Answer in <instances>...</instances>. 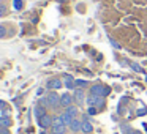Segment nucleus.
<instances>
[{"label": "nucleus", "mask_w": 147, "mask_h": 134, "mask_svg": "<svg viewBox=\"0 0 147 134\" xmlns=\"http://www.w3.org/2000/svg\"><path fill=\"white\" fill-rule=\"evenodd\" d=\"M78 115V109L74 106H70V107L65 109L63 115H62V120H63L65 125H71V121L74 120V117Z\"/></svg>", "instance_id": "1"}, {"label": "nucleus", "mask_w": 147, "mask_h": 134, "mask_svg": "<svg viewBox=\"0 0 147 134\" xmlns=\"http://www.w3.org/2000/svg\"><path fill=\"white\" fill-rule=\"evenodd\" d=\"M65 126H67V125L63 123L62 117H55L54 123H52V134H63L65 133Z\"/></svg>", "instance_id": "2"}, {"label": "nucleus", "mask_w": 147, "mask_h": 134, "mask_svg": "<svg viewBox=\"0 0 147 134\" xmlns=\"http://www.w3.org/2000/svg\"><path fill=\"white\" fill-rule=\"evenodd\" d=\"M87 104H89L90 107H95V106L101 107V106L105 104V96H98V95H92V93H90V96L87 98Z\"/></svg>", "instance_id": "3"}, {"label": "nucleus", "mask_w": 147, "mask_h": 134, "mask_svg": "<svg viewBox=\"0 0 147 134\" xmlns=\"http://www.w3.org/2000/svg\"><path fill=\"white\" fill-rule=\"evenodd\" d=\"M109 92H111V88H109V87H105V85H93V87H90V93H92V95L106 96V95H109Z\"/></svg>", "instance_id": "4"}, {"label": "nucleus", "mask_w": 147, "mask_h": 134, "mask_svg": "<svg viewBox=\"0 0 147 134\" xmlns=\"http://www.w3.org/2000/svg\"><path fill=\"white\" fill-rule=\"evenodd\" d=\"M48 106H51V107H55V106H60V98L57 96V93H49L48 95Z\"/></svg>", "instance_id": "5"}, {"label": "nucleus", "mask_w": 147, "mask_h": 134, "mask_svg": "<svg viewBox=\"0 0 147 134\" xmlns=\"http://www.w3.org/2000/svg\"><path fill=\"white\" fill-rule=\"evenodd\" d=\"M71 103H73V98H71L70 95H68V93H65V95H62L60 96V106L62 107H70L71 106Z\"/></svg>", "instance_id": "6"}, {"label": "nucleus", "mask_w": 147, "mask_h": 134, "mask_svg": "<svg viewBox=\"0 0 147 134\" xmlns=\"http://www.w3.org/2000/svg\"><path fill=\"white\" fill-rule=\"evenodd\" d=\"M52 123H54V118L49 117V115H45L43 118H40V126L41 128H49Z\"/></svg>", "instance_id": "7"}, {"label": "nucleus", "mask_w": 147, "mask_h": 134, "mask_svg": "<svg viewBox=\"0 0 147 134\" xmlns=\"http://www.w3.org/2000/svg\"><path fill=\"white\" fill-rule=\"evenodd\" d=\"M74 99H76L78 104H82L84 103V92L82 90H76L74 92Z\"/></svg>", "instance_id": "8"}, {"label": "nucleus", "mask_w": 147, "mask_h": 134, "mask_svg": "<svg viewBox=\"0 0 147 134\" xmlns=\"http://www.w3.org/2000/svg\"><path fill=\"white\" fill-rule=\"evenodd\" d=\"M48 87H49V88H55V90H57V88H60V87H62V82L59 79H52V80H49V82H48Z\"/></svg>", "instance_id": "9"}, {"label": "nucleus", "mask_w": 147, "mask_h": 134, "mask_svg": "<svg viewBox=\"0 0 147 134\" xmlns=\"http://www.w3.org/2000/svg\"><path fill=\"white\" fill-rule=\"evenodd\" d=\"M70 128H71V129H73V131H79V129H81V128H82V123H81V121H79V120H76V118H74V120H73V121H71V125H70Z\"/></svg>", "instance_id": "10"}, {"label": "nucleus", "mask_w": 147, "mask_h": 134, "mask_svg": "<svg viewBox=\"0 0 147 134\" xmlns=\"http://www.w3.org/2000/svg\"><path fill=\"white\" fill-rule=\"evenodd\" d=\"M65 85H67V88H74V80H73V77L71 76H65Z\"/></svg>", "instance_id": "11"}, {"label": "nucleus", "mask_w": 147, "mask_h": 134, "mask_svg": "<svg viewBox=\"0 0 147 134\" xmlns=\"http://www.w3.org/2000/svg\"><path fill=\"white\" fill-rule=\"evenodd\" d=\"M81 129H82L84 131V133H92V129H93V126H92V125H90L89 123V121H82V128H81Z\"/></svg>", "instance_id": "12"}, {"label": "nucleus", "mask_w": 147, "mask_h": 134, "mask_svg": "<svg viewBox=\"0 0 147 134\" xmlns=\"http://www.w3.org/2000/svg\"><path fill=\"white\" fill-rule=\"evenodd\" d=\"M35 115L38 117V120H40V118H43V117L46 115L45 109H43V107H40V106H38V107H35Z\"/></svg>", "instance_id": "13"}, {"label": "nucleus", "mask_w": 147, "mask_h": 134, "mask_svg": "<svg viewBox=\"0 0 147 134\" xmlns=\"http://www.w3.org/2000/svg\"><path fill=\"white\" fill-rule=\"evenodd\" d=\"M10 125H11L10 118H0V126L2 128H8Z\"/></svg>", "instance_id": "14"}, {"label": "nucleus", "mask_w": 147, "mask_h": 134, "mask_svg": "<svg viewBox=\"0 0 147 134\" xmlns=\"http://www.w3.org/2000/svg\"><path fill=\"white\" fill-rule=\"evenodd\" d=\"M14 10H22V0H13Z\"/></svg>", "instance_id": "15"}, {"label": "nucleus", "mask_w": 147, "mask_h": 134, "mask_svg": "<svg viewBox=\"0 0 147 134\" xmlns=\"http://www.w3.org/2000/svg\"><path fill=\"white\" fill-rule=\"evenodd\" d=\"M7 13V8H5V3L3 2H0V16H3Z\"/></svg>", "instance_id": "16"}, {"label": "nucleus", "mask_w": 147, "mask_h": 134, "mask_svg": "<svg viewBox=\"0 0 147 134\" xmlns=\"http://www.w3.org/2000/svg\"><path fill=\"white\" fill-rule=\"evenodd\" d=\"M74 84H76V85H79V87H86L87 85V80H76Z\"/></svg>", "instance_id": "17"}, {"label": "nucleus", "mask_w": 147, "mask_h": 134, "mask_svg": "<svg viewBox=\"0 0 147 134\" xmlns=\"http://www.w3.org/2000/svg\"><path fill=\"white\" fill-rule=\"evenodd\" d=\"M5 33H7V32H5V27H3V25H0V38H3Z\"/></svg>", "instance_id": "18"}, {"label": "nucleus", "mask_w": 147, "mask_h": 134, "mask_svg": "<svg viewBox=\"0 0 147 134\" xmlns=\"http://www.w3.org/2000/svg\"><path fill=\"white\" fill-rule=\"evenodd\" d=\"M89 114H90V115H95V114H96V109H95V107H89Z\"/></svg>", "instance_id": "19"}, {"label": "nucleus", "mask_w": 147, "mask_h": 134, "mask_svg": "<svg viewBox=\"0 0 147 134\" xmlns=\"http://www.w3.org/2000/svg\"><path fill=\"white\" fill-rule=\"evenodd\" d=\"M138 115H139V117H141V115H146V107L139 109V111H138Z\"/></svg>", "instance_id": "20"}, {"label": "nucleus", "mask_w": 147, "mask_h": 134, "mask_svg": "<svg viewBox=\"0 0 147 134\" xmlns=\"http://www.w3.org/2000/svg\"><path fill=\"white\" fill-rule=\"evenodd\" d=\"M0 134H10L7 129H0Z\"/></svg>", "instance_id": "21"}, {"label": "nucleus", "mask_w": 147, "mask_h": 134, "mask_svg": "<svg viewBox=\"0 0 147 134\" xmlns=\"http://www.w3.org/2000/svg\"><path fill=\"white\" fill-rule=\"evenodd\" d=\"M130 134H141V133H138V131H131Z\"/></svg>", "instance_id": "22"}, {"label": "nucleus", "mask_w": 147, "mask_h": 134, "mask_svg": "<svg viewBox=\"0 0 147 134\" xmlns=\"http://www.w3.org/2000/svg\"><path fill=\"white\" fill-rule=\"evenodd\" d=\"M3 106H5V104H3V103H2V101H0V109L3 107Z\"/></svg>", "instance_id": "23"}, {"label": "nucleus", "mask_w": 147, "mask_h": 134, "mask_svg": "<svg viewBox=\"0 0 147 134\" xmlns=\"http://www.w3.org/2000/svg\"><path fill=\"white\" fill-rule=\"evenodd\" d=\"M59 2H65V0H59Z\"/></svg>", "instance_id": "24"}]
</instances>
